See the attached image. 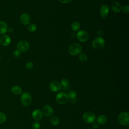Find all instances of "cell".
Here are the masks:
<instances>
[{
  "instance_id": "1",
  "label": "cell",
  "mask_w": 129,
  "mask_h": 129,
  "mask_svg": "<svg viewBox=\"0 0 129 129\" xmlns=\"http://www.w3.org/2000/svg\"><path fill=\"white\" fill-rule=\"evenodd\" d=\"M82 51V45L78 43H74L69 48V52L71 55H77L81 53Z\"/></svg>"
},
{
  "instance_id": "2",
  "label": "cell",
  "mask_w": 129,
  "mask_h": 129,
  "mask_svg": "<svg viewBox=\"0 0 129 129\" xmlns=\"http://www.w3.org/2000/svg\"><path fill=\"white\" fill-rule=\"evenodd\" d=\"M118 121L122 125H127L129 123V115L127 112H121L118 116Z\"/></svg>"
},
{
  "instance_id": "3",
  "label": "cell",
  "mask_w": 129,
  "mask_h": 129,
  "mask_svg": "<svg viewBox=\"0 0 129 129\" xmlns=\"http://www.w3.org/2000/svg\"><path fill=\"white\" fill-rule=\"evenodd\" d=\"M92 44L94 49H100L104 47L105 45V40L101 37H97L94 39Z\"/></svg>"
},
{
  "instance_id": "4",
  "label": "cell",
  "mask_w": 129,
  "mask_h": 129,
  "mask_svg": "<svg viewBox=\"0 0 129 129\" xmlns=\"http://www.w3.org/2000/svg\"><path fill=\"white\" fill-rule=\"evenodd\" d=\"M55 100L58 104H63L67 103L69 100L68 94L64 92H59L56 94L55 96Z\"/></svg>"
},
{
  "instance_id": "5",
  "label": "cell",
  "mask_w": 129,
  "mask_h": 129,
  "mask_svg": "<svg viewBox=\"0 0 129 129\" xmlns=\"http://www.w3.org/2000/svg\"><path fill=\"white\" fill-rule=\"evenodd\" d=\"M83 118L85 122L88 123H92L95 122L96 120V116L93 112L91 111H87L84 113Z\"/></svg>"
},
{
  "instance_id": "6",
  "label": "cell",
  "mask_w": 129,
  "mask_h": 129,
  "mask_svg": "<svg viewBox=\"0 0 129 129\" xmlns=\"http://www.w3.org/2000/svg\"><path fill=\"white\" fill-rule=\"evenodd\" d=\"M32 97L28 92L23 93L21 96V102L24 106H28L32 102Z\"/></svg>"
},
{
  "instance_id": "7",
  "label": "cell",
  "mask_w": 129,
  "mask_h": 129,
  "mask_svg": "<svg viewBox=\"0 0 129 129\" xmlns=\"http://www.w3.org/2000/svg\"><path fill=\"white\" fill-rule=\"evenodd\" d=\"M29 48V43L26 40L20 41L17 45V50L20 52H24L28 50Z\"/></svg>"
},
{
  "instance_id": "8",
  "label": "cell",
  "mask_w": 129,
  "mask_h": 129,
  "mask_svg": "<svg viewBox=\"0 0 129 129\" xmlns=\"http://www.w3.org/2000/svg\"><path fill=\"white\" fill-rule=\"evenodd\" d=\"M77 39L80 42H86L87 41L89 37L88 32L84 30H80L78 31L76 34Z\"/></svg>"
},
{
  "instance_id": "9",
  "label": "cell",
  "mask_w": 129,
  "mask_h": 129,
  "mask_svg": "<svg viewBox=\"0 0 129 129\" xmlns=\"http://www.w3.org/2000/svg\"><path fill=\"white\" fill-rule=\"evenodd\" d=\"M61 86L60 83L57 81H52L49 84V88L52 92H56L60 90Z\"/></svg>"
},
{
  "instance_id": "10",
  "label": "cell",
  "mask_w": 129,
  "mask_h": 129,
  "mask_svg": "<svg viewBox=\"0 0 129 129\" xmlns=\"http://www.w3.org/2000/svg\"><path fill=\"white\" fill-rule=\"evenodd\" d=\"M109 11V7L108 5L104 4L103 5L100 9V15L101 17L103 18L106 17L108 14Z\"/></svg>"
},
{
  "instance_id": "11",
  "label": "cell",
  "mask_w": 129,
  "mask_h": 129,
  "mask_svg": "<svg viewBox=\"0 0 129 129\" xmlns=\"http://www.w3.org/2000/svg\"><path fill=\"white\" fill-rule=\"evenodd\" d=\"M42 112L43 114H44L45 116L49 117L52 115L53 113V110L50 105H46L43 107Z\"/></svg>"
},
{
  "instance_id": "12",
  "label": "cell",
  "mask_w": 129,
  "mask_h": 129,
  "mask_svg": "<svg viewBox=\"0 0 129 129\" xmlns=\"http://www.w3.org/2000/svg\"><path fill=\"white\" fill-rule=\"evenodd\" d=\"M11 42L10 37L8 35H3L0 37V43L4 46L9 45Z\"/></svg>"
},
{
  "instance_id": "13",
  "label": "cell",
  "mask_w": 129,
  "mask_h": 129,
  "mask_svg": "<svg viewBox=\"0 0 129 129\" xmlns=\"http://www.w3.org/2000/svg\"><path fill=\"white\" fill-rule=\"evenodd\" d=\"M20 20L22 24L24 25H27L30 23L31 21V18L28 14L23 13L20 16Z\"/></svg>"
},
{
  "instance_id": "14",
  "label": "cell",
  "mask_w": 129,
  "mask_h": 129,
  "mask_svg": "<svg viewBox=\"0 0 129 129\" xmlns=\"http://www.w3.org/2000/svg\"><path fill=\"white\" fill-rule=\"evenodd\" d=\"M32 116L34 120H35L36 121L40 120L42 119V118L43 117L42 112L40 109H36L32 112Z\"/></svg>"
},
{
  "instance_id": "15",
  "label": "cell",
  "mask_w": 129,
  "mask_h": 129,
  "mask_svg": "<svg viewBox=\"0 0 129 129\" xmlns=\"http://www.w3.org/2000/svg\"><path fill=\"white\" fill-rule=\"evenodd\" d=\"M111 8L113 12L115 13H119L121 11V6L117 2H114L111 5Z\"/></svg>"
},
{
  "instance_id": "16",
  "label": "cell",
  "mask_w": 129,
  "mask_h": 129,
  "mask_svg": "<svg viewBox=\"0 0 129 129\" xmlns=\"http://www.w3.org/2000/svg\"><path fill=\"white\" fill-rule=\"evenodd\" d=\"M8 26L3 21H0V34H4L8 31Z\"/></svg>"
},
{
  "instance_id": "17",
  "label": "cell",
  "mask_w": 129,
  "mask_h": 129,
  "mask_svg": "<svg viewBox=\"0 0 129 129\" xmlns=\"http://www.w3.org/2000/svg\"><path fill=\"white\" fill-rule=\"evenodd\" d=\"M68 96L69 99L70 100V101L73 102L74 101L76 100L77 92L74 90H71L69 92Z\"/></svg>"
},
{
  "instance_id": "18",
  "label": "cell",
  "mask_w": 129,
  "mask_h": 129,
  "mask_svg": "<svg viewBox=\"0 0 129 129\" xmlns=\"http://www.w3.org/2000/svg\"><path fill=\"white\" fill-rule=\"evenodd\" d=\"M12 92L15 95H19L22 93V90L21 88L18 86H14L11 88Z\"/></svg>"
},
{
  "instance_id": "19",
  "label": "cell",
  "mask_w": 129,
  "mask_h": 129,
  "mask_svg": "<svg viewBox=\"0 0 129 129\" xmlns=\"http://www.w3.org/2000/svg\"><path fill=\"white\" fill-rule=\"evenodd\" d=\"M107 118L105 115H100L98 116L97 118V121L98 123L101 124H103L106 123L107 121Z\"/></svg>"
},
{
  "instance_id": "20",
  "label": "cell",
  "mask_w": 129,
  "mask_h": 129,
  "mask_svg": "<svg viewBox=\"0 0 129 129\" xmlns=\"http://www.w3.org/2000/svg\"><path fill=\"white\" fill-rule=\"evenodd\" d=\"M80 28V24L78 22H74L71 24V29L74 31H77Z\"/></svg>"
},
{
  "instance_id": "21",
  "label": "cell",
  "mask_w": 129,
  "mask_h": 129,
  "mask_svg": "<svg viewBox=\"0 0 129 129\" xmlns=\"http://www.w3.org/2000/svg\"><path fill=\"white\" fill-rule=\"evenodd\" d=\"M50 122L52 125L56 126L59 123V119L58 117L56 116H53L50 118Z\"/></svg>"
},
{
  "instance_id": "22",
  "label": "cell",
  "mask_w": 129,
  "mask_h": 129,
  "mask_svg": "<svg viewBox=\"0 0 129 129\" xmlns=\"http://www.w3.org/2000/svg\"><path fill=\"white\" fill-rule=\"evenodd\" d=\"M60 85L63 87V89H66L68 88L69 86V81L68 79L63 78L60 81Z\"/></svg>"
},
{
  "instance_id": "23",
  "label": "cell",
  "mask_w": 129,
  "mask_h": 129,
  "mask_svg": "<svg viewBox=\"0 0 129 129\" xmlns=\"http://www.w3.org/2000/svg\"><path fill=\"white\" fill-rule=\"evenodd\" d=\"M27 29L29 31L33 32L35 31L37 29V26L35 24H33V23L29 24L27 26Z\"/></svg>"
},
{
  "instance_id": "24",
  "label": "cell",
  "mask_w": 129,
  "mask_h": 129,
  "mask_svg": "<svg viewBox=\"0 0 129 129\" xmlns=\"http://www.w3.org/2000/svg\"><path fill=\"white\" fill-rule=\"evenodd\" d=\"M88 57L87 55L84 53H81L79 54V59L82 62H86L87 60Z\"/></svg>"
},
{
  "instance_id": "25",
  "label": "cell",
  "mask_w": 129,
  "mask_h": 129,
  "mask_svg": "<svg viewBox=\"0 0 129 129\" xmlns=\"http://www.w3.org/2000/svg\"><path fill=\"white\" fill-rule=\"evenodd\" d=\"M7 119L6 115L3 112H0V124L4 123Z\"/></svg>"
},
{
  "instance_id": "26",
  "label": "cell",
  "mask_w": 129,
  "mask_h": 129,
  "mask_svg": "<svg viewBox=\"0 0 129 129\" xmlns=\"http://www.w3.org/2000/svg\"><path fill=\"white\" fill-rule=\"evenodd\" d=\"M32 127L33 129H39L40 127V123L38 121H35L32 125Z\"/></svg>"
},
{
  "instance_id": "27",
  "label": "cell",
  "mask_w": 129,
  "mask_h": 129,
  "mask_svg": "<svg viewBox=\"0 0 129 129\" xmlns=\"http://www.w3.org/2000/svg\"><path fill=\"white\" fill-rule=\"evenodd\" d=\"M121 10L122 11V12L126 14H127L129 13V6L128 5H126L123 6L122 8H121Z\"/></svg>"
},
{
  "instance_id": "28",
  "label": "cell",
  "mask_w": 129,
  "mask_h": 129,
  "mask_svg": "<svg viewBox=\"0 0 129 129\" xmlns=\"http://www.w3.org/2000/svg\"><path fill=\"white\" fill-rule=\"evenodd\" d=\"M33 63L32 62L29 61L26 64V68L27 69H31L33 68Z\"/></svg>"
},
{
  "instance_id": "29",
  "label": "cell",
  "mask_w": 129,
  "mask_h": 129,
  "mask_svg": "<svg viewBox=\"0 0 129 129\" xmlns=\"http://www.w3.org/2000/svg\"><path fill=\"white\" fill-rule=\"evenodd\" d=\"M13 54H14V56L16 57H18L20 56V52H19L18 50H16L14 51L13 52Z\"/></svg>"
},
{
  "instance_id": "30",
  "label": "cell",
  "mask_w": 129,
  "mask_h": 129,
  "mask_svg": "<svg viewBox=\"0 0 129 129\" xmlns=\"http://www.w3.org/2000/svg\"><path fill=\"white\" fill-rule=\"evenodd\" d=\"M92 123H93V124H92V127H93L94 129H97V128H98L99 127V125H98V124L97 123L94 122H93Z\"/></svg>"
},
{
  "instance_id": "31",
  "label": "cell",
  "mask_w": 129,
  "mask_h": 129,
  "mask_svg": "<svg viewBox=\"0 0 129 129\" xmlns=\"http://www.w3.org/2000/svg\"><path fill=\"white\" fill-rule=\"evenodd\" d=\"M72 0H59V1L62 4H68L70 3Z\"/></svg>"
},
{
  "instance_id": "32",
  "label": "cell",
  "mask_w": 129,
  "mask_h": 129,
  "mask_svg": "<svg viewBox=\"0 0 129 129\" xmlns=\"http://www.w3.org/2000/svg\"><path fill=\"white\" fill-rule=\"evenodd\" d=\"M13 29L12 28H8V31H9V32H13Z\"/></svg>"
},
{
  "instance_id": "33",
  "label": "cell",
  "mask_w": 129,
  "mask_h": 129,
  "mask_svg": "<svg viewBox=\"0 0 129 129\" xmlns=\"http://www.w3.org/2000/svg\"><path fill=\"white\" fill-rule=\"evenodd\" d=\"M1 56H0V60H1Z\"/></svg>"
}]
</instances>
